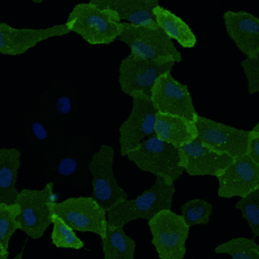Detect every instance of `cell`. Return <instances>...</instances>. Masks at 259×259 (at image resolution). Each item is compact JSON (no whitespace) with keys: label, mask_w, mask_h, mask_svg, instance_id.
<instances>
[{"label":"cell","mask_w":259,"mask_h":259,"mask_svg":"<svg viewBox=\"0 0 259 259\" xmlns=\"http://www.w3.org/2000/svg\"><path fill=\"white\" fill-rule=\"evenodd\" d=\"M54 212L75 231L91 232L102 238L107 229L106 210L92 196L69 197L56 202Z\"/></svg>","instance_id":"10"},{"label":"cell","mask_w":259,"mask_h":259,"mask_svg":"<svg viewBox=\"0 0 259 259\" xmlns=\"http://www.w3.org/2000/svg\"><path fill=\"white\" fill-rule=\"evenodd\" d=\"M121 20L118 14L91 3L77 4L65 22L70 32L90 45H110L118 40Z\"/></svg>","instance_id":"2"},{"label":"cell","mask_w":259,"mask_h":259,"mask_svg":"<svg viewBox=\"0 0 259 259\" xmlns=\"http://www.w3.org/2000/svg\"><path fill=\"white\" fill-rule=\"evenodd\" d=\"M21 167V152L15 148L0 149V203H14L19 193L18 173Z\"/></svg>","instance_id":"20"},{"label":"cell","mask_w":259,"mask_h":259,"mask_svg":"<svg viewBox=\"0 0 259 259\" xmlns=\"http://www.w3.org/2000/svg\"><path fill=\"white\" fill-rule=\"evenodd\" d=\"M214 252L234 259H259V245L254 239L239 237L217 246Z\"/></svg>","instance_id":"22"},{"label":"cell","mask_w":259,"mask_h":259,"mask_svg":"<svg viewBox=\"0 0 259 259\" xmlns=\"http://www.w3.org/2000/svg\"><path fill=\"white\" fill-rule=\"evenodd\" d=\"M52 225L53 230L51 239L55 247L76 250L84 247V242L77 236L75 230L64 223L55 212L52 217Z\"/></svg>","instance_id":"23"},{"label":"cell","mask_w":259,"mask_h":259,"mask_svg":"<svg viewBox=\"0 0 259 259\" xmlns=\"http://www.w3.org/2000/svg\"><path fill=\"white\" fill-rule=\"evenodd\" d=\"M59 110L61 113H68L71 109V101L69 98L67 97H62L59 99V103H58Z\"/></svg>","instance_id":"30"},{"label":"cell","mask_w":259,"mask_h":259,"mask_svg":"<svg viewBox=\"0 0 259 259\" xmlns=\"http://www.w3.org/2000/svg\"><path fill=\"white\" fill-rule=\"evenodd\" d=\"M150 95L159 114L178 116L194 122L199 116L193 104L189 87L179 82L171 72L162 74L155 81Z\"/></svg>","instance_id":"11"},{"label":"cell","mask_w":259,"mask_h":259,"mask_svg":"<svg viewBox=\"0 0 259 259\" xmlns=\"http://www.w3.org/2000/svg\"><path fill=\"white\" fill-rule=\"evenodd\" d=\"M215 178L219 197L241 198L259 189V164L244 154L234 158Z\"/></svg>","instance_id":"13"},{"label":"cell","mask_w":259,"mask_h":259,"mask_svg":"<svg viewBox=\"0 0 259 259\" xmlns=\"http://www.w3.org/2000/svg\"><path fill=\"white\" fill-rule=\"evenodd\" d=\"M154 131L156 137L177 149L197 138V127L194 121L166 114H156Z\"/></svg>","instance_id":"18"},{"label":"cell","mask_w":259,"mask_h":259,"mask_svg":"<svg viewBox=\"0 0 259 259\" xmlns=\"http://www.w3.org/2000/svg\"><path fill=\"white\" fill-rule=\"evenodd\" d=\"M69 33L65 24L46 28H15L6 23H0V54L21 56L43 41Z\"/></svg>","instance_id":"14"},{"label":"cell","mask_w":259,"mask_h":259,"mask_svg":"<svg viewBox=\"0 0 259 259\" xmlns=\"http://www.w3.org/2000/svg\"><path fill=\"white\" fill-rule=\"evenodd\" d=\"M118 40L130 49V54L142 59L173 60L180 63L183 56L174 41L159 28L122 22Z\"/></svg>","instance_id":"5"},{"label":"cell","mask_w":259,"mask_h":259,"mask_svg":"<svg viewBox=\"0 0 259 259\" xmlns=\"http://www.w3.org/2000/svg\"><path fill=\"white\" fill-rule=\"evenodd\" d=\"M180 162L184 172L192 177H217L233 161V157L215 153L197 138L179 148Z\"/></svg>","instance_id":"15"},{"label":"cell","mask_w":259,"mask_h":259,"mask_svg":"<svg viewBox=\"0 0 259 259\" xmlns=\"http://www.w3.org/2000/svg\"><path fill=\"white\" fill-rule=\"evenodd\" d=\"M176 193L175 184L163 178L155 177L152 188L144 191L135 199L121 201L107 211L109 226H121L137 220L149 221L161 210L172 209Z\"/></svg>","instance_id":"1"},{"label":"cell","mask_w":259,"mask_h":259,"mask_svg":"<svg viewBox=\"0 0 259 259\" xmlns=\"http://www.w3.org/2000/svg\"><path fill=\"white\" fill-rule=\"evenodd\" d=\"M78 167V163L73 158H64L59 165V172L63 176H69L73 174Z\"/></svg>","instance_id":"29"},{"label":"cell","mask_w":259,"mask_h":259,"mask_svg":"<svg viewBox=\"0 0 259 259\" xmlns=\"http://www.w3.org/2000/svg\"><path fill=\"white\" fill-rule=\"evenodd\" d=\"M224 26L227 35L247 58L259 57V19L246 11H226Z\"/></svg>","instance_id":"16"},{"label":"cell","mask_w":259,"mask_h":259,"mask_svg":"<svg viewBox=\"0 0 259 259\" xmlns=\"http://www.w3.org/2000/svg\"><path fill=\"white\" fill-rule=\"evenodd\" d=\"M143 172L175 184L183 176L179 149L153 135L125 155Z\"/></svg>","instance_id":"3"},{"label":"cell","mask_w":259,"mask_h":259,"mask_svg":"<svg viewBox=\"0 0 259 259\" xmlns=\"http://www.w3.org/2000/svg\"><path fill=\"white\" fill-rule=\"evenodd\" d=\"M104 259H134L136 242L124 232L121 226L107 225L106 233L101 238Z\"/></svg>","instance_id":"21"},{"label":"cell","mask_w":259,"mask_h":259,"mask_svg":"<svg viewBox=\"0 0 259 259\" xmlns=\"http://www.w3.org/2000/svg\"><path fill=\"white\" fill-rule=\"evenodd\" d=\"M235 208L242 213L254 238L259 237V189L241 197Z\"/></svg>","instance_id":"26"},{"label":"cell","mask_w":259,"mask_h":259,"mask_svg":"<svg viewBox=\"0 0 259 259\" xmlns=\"http://www.w3.org/2000/svg\"><path fill=\"white\" fill-rule=\"evenodd\" d=\"M33 131L39 139H44L47 137V131L39 123L33 124Z\"/></svg>","instance_id":"31"},{"label":"cell","mask_w":259,"mask_h":259,"mask_svg":"<svg viewBox=\"0 0 259 259\" xmlns=\"http://www.w3.org/2000/svg\"><path fill=\"white\" fill-rule=\"evenodd\" d=\"M173 60L142 59L130 54L118 66V83L121 92L128 96L141 92L150 95L155 81L166 72H172Z\"/></svg>","instance_id":"9"},{"label":"cell","mask_w":259,"mask_h":259,"mask_svg":"<svg viewBox=\"0 0 259 259\" xmlns=\"http://www.w3.org/2000/svg\"><path fill=\"white\" fill-rule=\"evenodd\" d=\"M19 213L17 203H0V244L8 248L13 235L20 230Z\"/></svg>","instance_id":"25"},{"label":"cell","mask_w":259,"mask_h":259,"mask_svg":"<svg viewBox=\"0 0 259 259\" xmlns=\"http://www.w3.org/2000/svg\"><path fill=\"white\" fill-rule=\"evenodd\" d=\"M9 255V248L0 244V259H8Z\"/></svg>","instance_id":"32"},{"label":"cell","mask_w":259,"mask_h":259,"mask_svg":"<svg viewBox=\"0 0 259 259\" xmlns=\"http://www.w3.org/2000/svg\"><path fill=\"white\" fill-rule=\"evenodd\" d=\"M54 189V184L48 183L44 189L19 191L15 199L14 203L20 206V230L31 239H41L52 225L54 207L58 201Z\"/></svg>","instance_id":"4"},{"label":"cell","mask_w":259,"mask_h":259,"mask_svg":"<svg viewBox=\"0 0 259 259\" xmlns=\"http://www.w3.org/2000/svg\"><path fill=\"white\" fill-rule=\"evenodd\" d=\"M195 123L197 139L213 152L226 154L233 158L247 153L249 130L236 128L200 115Z\"/></svg>","instance_id":"12"},{"label":"cell","mask_w":259,"mask_h":259,"mask_svg":"<svg viewBox=\"0 0 259 259\" xmlns=\"http://www.w3.org/2000/svg\"><path fill=\"white\" fill-rule=\"evenodd\" d=\"M91 3L113 10L121 22L157 28L153 9L159 5V0H90Z\"/></svg>","instance_id":"17"},{"label":"cell","mask_w":259,"mask_h":259,"mask_svg":"<svg viewBox=\"0 0 259 259\" xmlns=\"http://www.w3.org/2000/svg\"><path fill=\"white\" fill-rule=\"evenodd\" d=\"M212 205L208 201L195 198L187 201L181 207V215L189 227L205 225L210 223L212 214Z\"/></svg>","instance_id":"24"},{"label":"cell","mask_w":259,"mask_h":259,"mask_svg":"<svg viewBox=\"0 0 259 259\" xmlns=\"http://www.w3.org/2000/svg\"><path fill=\"white\" fill-rule=\"evenodd\" d=\"M130 116L118 130L119 153L125 156L147 138L155 135V118L157 111L153 105L151 95L141 92L134 93Z\"/></svg>","instance_id":"7"},{"label":"cell","mask_w":259,"mask_h":259,"mask_svg":"<svg viewBox=\"0 0 259 259\" xmlns=\"http://www.w3.org/2000/svg\"><path fill=\"white\" fill-rule=\"evenodd\" d=\"M246 154L259 164V123L248 132Z\"/></svg>","instance_id":"28"},{"label":"cell","mask_w":259,"mask_h":259,"mask_svg":"<svg viewBox=\"0 0 259 259\" xmlns=\"http://www.w3.org/2000/svg\"><path fill=\"white\" fill-rule=\"evenodd\" d=\"M247 81V92L249 95L259 93V57L247 58L241 61Z\"/></svg>","instance_id":"27"},{"label":"cell","mask_w":259,"mask_h":259,"mask_svg":"<svg viewBox=\"0 0 259 259\" xmlns=\"http://www.w3.org/2000/svg\"><path fill=\"white\" fill-rule=\"evenodd\" d=\"M157 26L166 35L185 49H192L197 44V37L191 27L182 18L169 9L157 5L153 9Z\"/></svg>","instance_id":"19"},{"label":"cell","mask_w":259,"mask_h":259,"mask_svg":"<svg viewBox=\"0 0 259 259\" xmlns=\"http://www.w3.org/2000/svg\"><path fill=\"white\" fill-rule=\"evenodd\" d=\"M152 244L160 259H184L189 230L183 217L172 209L161 210L148 221Z\"/></svg>","instance_id":"6"},{"label":"cell","mask_w":259,"mask_h":259,"mask_svg":"<svg viewBox=\"0 0 259 259\" xmlns=\"http://www.w3.org/2000/svg\"><path fill=\"white\" fill-rule=\"evenodd\" d=\"M32 2H34L36 4H40V3H42L44 0H31Z\"/></svg>","instance_id":"33"},{"label":"cell","mask_w":259,"mask_h":259,"mask_svg":"<svg viewBox=\"0 0 259 259\" xmlns=\"http://www.w3.org/2000/svg\"><path fill=\"white\" fill-rule=\"evenodd\" d=\"M115 151L112 146L103 144L93 155L89 171L93 177L92 197L108 211L119 202L128 198L114 174Z\"/></svg>","instance_id":"8"}]
</instances>
